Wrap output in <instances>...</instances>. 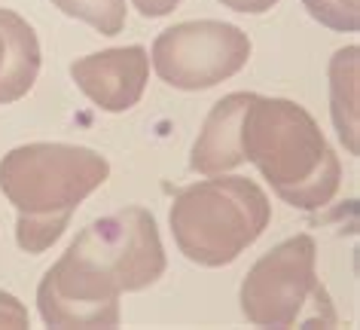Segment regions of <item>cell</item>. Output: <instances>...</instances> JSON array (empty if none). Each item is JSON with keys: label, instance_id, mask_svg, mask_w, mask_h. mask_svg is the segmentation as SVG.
I'll return each mask as SVG.
<instances>
[{"label": "cell", "instance_id": "obj_5", "mask_svg": "<svg viewBox=\"0 0 360 330\" xmlns=\"http://www.w3.org/2000/svg\"><path fill=\"white\" fill-rule=\"evenodd\" d=\"M318 245L311 236H293L250 266L241 281V315L254 327H333L336 312L321 288Z\"/></svg>", "mask_w": 360, "mask_h": 330}, {"label": "cell", "instance_id": "obj_8", "mask_svg": "<svg viewBox=\"0 0 360 330\" xmlns=\"http://www.w3.org/2000/svg\"><path fill=\"white\" fill-rule=\"evenodd\" d=\"M254 95L257 92H232V95H223L211 107V113L205 117V126L190 153L193 172L211 177V174L232 172V168H238L245 163L238 150V122Z\"/></svg>", "mask_w": 360, "mask_h": 330}, {"label": "cell", "instance_id": "obj_1", "mask_svg": "<svg viewBox=\"0 0 360 330\" xmlns=\"http://www.w3.org/2000/svg\"><path fill=\"white\" fill-rule=\"evenodd\" d=\"M165 272V248L156 217L129 208L92 220L68 251L43 272L37 309L46 327H120V297L156 284Z\"/></svg>", "mask_w": 360, "mask_h": 330}, {"label": "cell", "instance_id": "obj_15", "mask_svg": "<svg viewBox=\"0 0 360 330\" xmlns=\"http://www.w3.org/2000/svg\"><path fill=\"white\" fill-rule=\"evenodd\" d=\"M226 10L232 13H248V15H259V13H269L278 0H220Z\"/></svg>", "mask_w": 360, "mask_h": 330}, {"label": "cell", "instance_id": "obj_9", "mask_svg": "<svg viewBox=\"0 0 360 330\" xmlns=\"http://www.w3.org/2000/svg\"><path fill=\"white\" fill-rule=\"evenodd\" d=\"M40 40L13 10H0V104L25 98L40 74Z\"/></svg>", "mask_w": 360, "mask_h": 330}, {"label": "cell", "instance_id": "obj_4", "mask_svg": "<svg viewBox=\"0 0 360 330\" xmlns=\"http://www.w3.org/2000/svg\"><path fill=\"white\" fill-rule=\"evenodd\" d=\"M269 220L272 205L259 184L226 172L180 190L168 214L177 251L208 269L238 260L266 233Z\"/></svg>", "mask_w": 360, "mask_h": 330}, {"label": "cell", "instance_id": "obj_13", "mask_svg": "<svg viewBox=\"0 0 360 330\" xmlns=\"http://www.w3.org/2000/svg\"><path fill=\"white\" fill-rule=\"evenodd\" d=\"M31 318H28V309H25V303L19 297H13V293L0 291V327H13V330H22L28 327Z\"/></svg>", "mask_w": 360, "mask_h": 330}, {"label": "cell", "instance_id": "obj_2", "mask_svg": "<svg viewBox=\"0 0 360 330\" xmlns=\"http://www.w3.org/2000/svg\"><path fill=\"white\" fill-rule=\"evenodd\" d=\"M110 177V163L92 147L34 141L0 159V193L15 208V242L43 254L61 239L74 211Z\"/></svg>", "mask_w": 360, "mask_h": 330}, {"label": "cell", "instance_id": "obj_14", "mask_svg": "<svg viewBox=\"0 0 360 330\" xmlns=\"http://www.w3.org/2000/svg\"><path fill=\"white\" fill-rule=\"evenodd\" d=\"M134 10H138L143 19H162V15L174 13L180 6V0H131Z\"/></svg>", "mask_w": 360, "mask_h": 330}, {"label": "cell", "instance_id": "obj_12", "mask_svg": "<svg viewBox=\"0 0 360 330\" xmlns=\"http://www.w3.org/2000/svg\"><path fill=\"white\" fill-rule=\"evenodd\" d=\"M302 6L330 31L354 34L360 28V0H302Z\"/></svg>", "mask_w": 360, "mask_h": 330}, {"label": "cell", "instance_id": "obj_6", "mask_svg": "<svg viewBox=\"0 0 360 330\" xmlns=\"http://www.w3.org/2000/svg\"><path fill=\"white\" fill-rule=\"evenodd\" d=\"M250 37L238 25L199 19L165 28L153 40V68L162 83L180 92H199L236 77L250 58Z\"/></svg>", "mask_w": 360, "mask_h": 330}, {"label": "cell", "instance_id": "obj_3", "mask_svg": "<svg viewBox=\"0 0 360 330\" xmlns=\"http://www.w3.org/2000/svg\"><path fill=\"white\" fill-rule=\"evenodd\" d=\"M238 150L293 208L314 211L339 190V156L311 113L290 98H250L238 122Z\"/></svg>", "mask_w": 360, "mask_h": 330}, {"label": "cell", "instance_id": "obj_10", "mask_svg": "<svg viewBox=\"0 0 360 330\" xmlns=\"http://www.w3.org/2000/svg\"><path fill=\"white\" fill-rule=\"evenodd\" d=\"M360 49L345 46L330 58V117L339 141L351 156L360 153V98H357Z\"/></svg>", "mask_w": 360, "mask_h": 330}, {"label": "cell", "instance_id": "obj_7", "mask_svg": "<svg viewBox=\"0 0 360 330\" xmlns=\"http://www.w3.org/2000/svg\"><path fill=\"white\" fill-rule=\"evenodd\" d=\"M70 77L89 101L104 113L138 107L150 80V56L143 46H120L70 61Z\"/></svg>", "mask_w": 360, "mask_h": 330}, {"label": "cell", "instance_id": "obj_11", "mask_svg": "<svg viewBox=\"0 0 360 330\" xmlns=\"http://www.w3.org/2000/svg\"><path fill=\"white\" fill-rule=\"evenodd\" d=\"M52 6L70 19L92 25L104 37H116L125 28V0H52Z\"/></svg>", "mask_w": 360, "mask_h": 330}]
</instances>
